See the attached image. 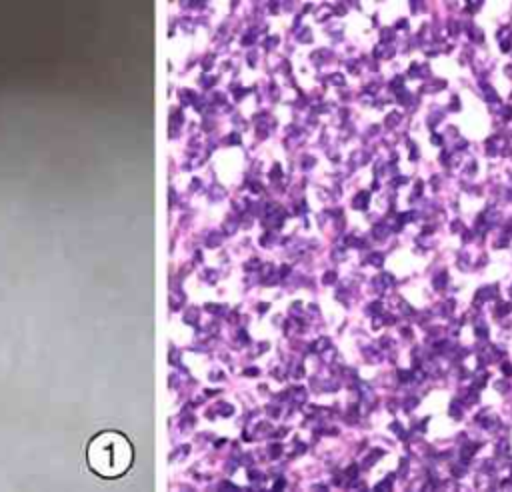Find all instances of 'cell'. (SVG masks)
Masks as SVG:
<instances>
[{"label": "cell", "instance_id": "1", "mask_svg": "<svg viewBox=\"0 0 512 492\" xmlns=\"http://www.w3.org/2000/svg\"><path fill=\"white\" fill-rule=\"evenodd\" d=\"M102 442L104 444H100V440H96L94 446H92V452H90L92 466L96 468L98 464H102L98 468L102 474H114L118 470L122 472V468L128 462V460H122V448H126L122 438L114 436V442H108V436L106 438L102 436Z\"/></svg>", "mask_w": 512, "mask_h": 492}, {"label": "cell", "instance_id": "2", "mask_svg": "<svg viewBox=\"0 0 512 492\" xmlns=\"http://www.w3.org/2000/svg\"><path fill=\"white\" fill-rule=\"evenodd\" d=\"M502 370H504V374H512V366L510 364H504Z\"/></svg>", "mask_w": 512, "mask_h": 492}]
</instances>
